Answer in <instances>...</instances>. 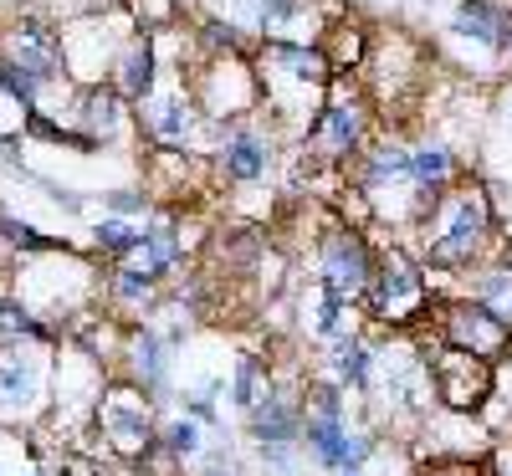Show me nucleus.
Segmentation results:
<instances>
[{
	"instance_id": "f704fd0d",
	"label": "nucleus",
	"mask_w": 512,
	"mask_h": 476,
	"mask_svg": "<svg viewBox=\"0 0 512 476\" xmlns=\"http://www.w3.org/2000/svg\"><path fill=\"white\" fill-rule=\"evenodd\" d=\"M344 476H369V471H344Z\"/></svg>"
},
{
	"instance_id": "7ed1b4c3",
	"label": "nucleus",
	"mask_w": 512,
	"mask_h": 476,
	"mask_svg": "<svg viewBox=\"0 0 512 476\" xmlns=\"http://www.w3.org/2000/svg\"><path fill=\"white\" fill-rule=\"evenodd\" d=\"M256 88H262L267 108L277 123L287 128H303L308 134V123L318 118L328 88H333V67L323 57L318 41H262L256 47Z\"/></svg>"
},
{
	"instance_id": "cd10ccee",
	"label": "nucleus",
	"mask_w": 512,
	"mask_h": 476,
	"mask_svg": "<svg viewBox=\"0 0 512 476\" xmlns=\"http://www.w3.org/2000/svg\"><path fill=\"white\" fill-rule=\"evenodd\" d=\"M303 6H308V0H236L241 26H246L251 36H262V41H272V31H277V26H287Z\"/></svg>"
},
{
	"instance_id": "a878e982",
	"label": "nucleus",
	"mask_w": 512,
	"mask_h": 476,
	"mask_svg": "<svg viewBox=\"0 0 512 476\" xmlns=\"http://www.w3.org/2000/svg\"><path fill=\"white\" fill-rule=\"evenodd\" d=\"M159 446L175 456L180 466H190V461H200L205 456V446H210V430L200 425V420H190V415H164V425H159Z\"/></svg>"
},
{
	"instance_id": "423d86ee",
	"label": "nucleus",
	"mask_w": 512,
	"mask_h": 476,
	"mask_svg": "<svg viewBox=\"0 0 512 476\" xmlns=\"http://www.w3.org/2000/svg\"><path fill=\"white\" fill-rule=\"evenodd\" d=\"M93 425H98L103 446H108L118 461L144 466L149 451H159V425H164V415H159V400H149L144 389L123 384V379H108L103 395H98V405H93Z\"/></svg>"
},
{
	"instance_id": "f3484780",
	"label": "nucleus",
	"mask_w": 512,
	"mask_h": 476,
	"mask_svg": "<svg viewBox=\"0 0 512 476\" xmlns=\"http://www.w3.org/2000/svg\"><path fill=\"white\" fill-rule=\"evenodd\" d=\"M139 123H144V134H149L159 149H180V144H190L200 113H195V103H190L185 88H175V93H159V88H154V93L144 98V108H139Z\"/></svg>"
},
{
	"instance_id": "c756f323",
	"label": "nucleus",
	"mask_w": 512,
	"mask_h": 476,
	"mask_svg": "<svg viewBox=\"0 0 512 476\" xmlns=\"http://www.w3.org/2000/svg\"><path fill=\"white\" fill-rule=\"evenodd\" d=\"M128 6V16H134V26H139V36H149V31H169L180 21V0H123Z\"/></svg>"
},
{
	"instance_id": "f257e3e1",
	"label": "nucleus",
	"mask_w": 512,
	"mask_h": 476,
	"mask_svg": "<svg viewBox=\"0 0 512 476\" xmlns=\"http://www.w3.org/2000/svg\"><path fill=\"white\" fill-rule=\"evenodd\" d=\"M420 231V246H410L431 277H472L477 267L487 262H502L507 256V236H502V215H497V200H492V185H477L466 175L461 185H451L431 210L415 221Z\"/></svg>"
},
{
	"instance_id": "39448f33",
	"label": "nucleus",
	"mask_w": 512,
	"mask_h": 476,
	"mask_svg": "<svg viewBox=\"0 0 512 476\" xmlns=\"http://www.w3.org/2000/svg\"><path fill=\"white\" fill-rule=\"evenodd\" d=\"M374 251L379 246L354 221H328L313 236V277H318V292L359 313V302L369 292V277H374Z\"/></svg>"
},
{
	"instance_id": "7c9ffc66",
	"label": "nucleus",
	"mask_w": 512,
	"mask_h": 476,
	"mask_svg": "<svg viewBox=\"0 0 512 476\" xmlns=\"http://www.w3.org/2000/svg\"><path fill=\"white\" fill-rule=\"evenodd\" d=\"M354 328V308H344V302H333L318 292V308H313V338L318 343H333V338H344Z\"/></svg>"
},
{
	"instance_id": "5701e85b",
	"label": "nucleus",
	"mask_w": 512,
	"mask_h": 476,
	"mask_svg": "<svg viewBox=\"0 0 512 476\" xmlns=\"http://www.w3.org/2000/svg\"><path fill=\"white\" fill-rule=\"evenodd\" d=\"M0 343H62V328L31 313L16 292H0Z\"/></svg>"
},
{
	"instance_id": "c85d7f7f",
	"label": "nucleus",
	"mask_w": 512,
	"mask_h": 476,
	"mask_svg": "<svg viewBox=\"0 0 512 476\" xmlns=\"http://www.w3.org/2000/svg\"><path fill=\"white\" fill-rule=\"evenodd\" d=\"M0 241L16 246V251H26V256H57V251H67L62 236H41L36 226L16 221V215H6V210H0Z\"/></svg>"
},
{
	"instance_id": "ddd939ff",
	"label": "nucleus",
	"mask_w": 512,
	"mask_h": 476,
	"mask_svg": "<svg viewBox=\"0 0 512 476\" xmlns=\"http://www.w3.org/2000/svg\"><path fill=\"white\" fill-rule=\"evenodd\" d=\"M374 369H379V333H369L364 323H354L344 338L323 343V374H333L364 405L374 395Z\"/></svg>"
},
{
	"instance_id": "2f4dec72",
	"label": "nucleus",
	"mask_w": 512,
	"mask_h": 476,
	"mask_svg": "<svg viewBox=\"0 0 512 476\" xmlns=\"http://www.w3.org/2000/svg\"><path fill=\"white\" fill-rule=\"evenodd\" d=\"M0 88H6V93H11V98H16V103H21L26 113H36V98H41V82H36L31 72H21V67L11 62V57H0Z\"/></svg>"
},
{
	"instance_id": "b1692460",
	"label": "nucleus",
	"mask_w": 512,
	"mask_h": 476,
	"mask_svg": "<svg viewBox=\"0 0 512 476\" xmlns=\"http://www.w3.org/2000/svg\"><path fill=\"white\" fill-rule=\"evenodd\" d=\"M477 420H482L492 446H512V354H502L492 364V395H487Z\"/></svg>"
},
{
	"instance_id": "bb28decb",
	"label": "nucleus",
	"mask_w": 512,
	"mask_h": 476,
	"mask_svg": "<svg viewBox=\"0 0 512 476\" xmlns=\"http://www.w3.org/2000/svg\"><path fill=\"white\" fill-rule=\"evenodd\" d=\"M139 236H144V226L123 221V215H103V221L93 226V246H98V256H103L108 267L128 262V256L139 251Z\"/></svg>"
},
{
	"instance_id": "a211bd4d",
	"label": "nucleus",
	"mask_w": 512,
	"mask_h": 476,
	"mask_svg": "<svg viewBox=\"0 0 512 476\" xmlns=\"http://www.w3.org/2000/svg\"><path fill=\"white\" fill-rule=\"evenodd\" d=\"M466 180V164H461V154L451 149V144H420V149H410V185H415V195H420V210H431L451 185H461Z\"/></svg>"
},
{
	"instance_id": "9b49d317",
	"label": "nucleus",
	"mask_w": 512,
	"mask_h": 476,
	"mask_svg": "<svg viewBox=\"0 0 512 476\" xmlns=\"http://www.w3.org/2000/svg\"><path fill=\"white\" fill-rule=\"evenodd\" d=\"M221 128V144H216V175L226 185H262L272 175V159H277V139L267 128H256L246 118L216 123Z\"/></svg>"
},
{
	"instance_id": "393cba45",
	"label": "nucleus",
	"mask_w": 512,
	"mask_h": 476,
	"mask_svg": "<svg viewBox=\"0 0 512 476\" xmlns=\"http://www.w3.org/2000/svg\"><path fill=\"white\" fill-rule=\"evenodd\" d=\"M456 292L477 297L482 308H492L502 323H512V262H507V256H502V262L477 267L472 277H461V287H456Z\"/></svg>"
},
{
	"instance_id": "2eb2a0df",
	"label": "nucleus",
	"mask_w": 512,
	"mask_h": 476,
	"mask_svg": "<svg viewBox=\"0 0 512 476\" xmlns=\"http://www.w3.org/2000/svg\"><path fill=\"white\" fill-rule=\"evenodd\" d=\"M0 57H11L21 72H31L41 88H47V82L62 77V31L47 26L41 16H21L6 31V52H0Z\"/></svg>"
},
{
	"instance_id": "aec40b11",
	"label": "nucleus",
	"mask_w": 512,
	"mask_h": 476,
	"mask_svg": "<svg viewBox=\"0 0 512 476\" xmlns=\"http://www.w3.org/2000/svg\"><path fill=\"white\" fill-rule=\"evenodd\" d=\"M128 98L118 93V88H88L77 98V134H88L93 144H108V139H118L123 128H128Z\"/></svg>"
},
{
	"instance_id": "dca6fc26",
	"label": "nucleus",
	"mask_w": 512,
	"mask_h": 476,
	"mask_svg": "<svg viewBox=\"0 0 512 476\" xmlns=\"http://www.w3.org/2000/svg\"><path fill=\"white\" fill-rule=\"evenodd\" d=\"M185 231H180V210L175 205H164L154 221L144 226V236H139V251L128 256V267H139V272H149V277H159V282H175V277H185Z\"/></svg>"
},
{
	"instance_id": "9d476101",
	"label": "nucleus",
	"mask_w": 512,
	"mask_h": 476,
	"mask_svg": "<svg viewBox=\"0 0 512 476\" xmlns=\"http://www.w3.org/2000/svg\"><path fill=\"white\" fill-rule=\"evenodd\" d=\"M108 369H113V379L144 389L149 400L164 405V400H169V379H175V349L164 343L159 328L134 323V328H123V333H118V354H113Z\"/></svg>"
},
{
	"instance_id": "e433bc0d",
	"label": "nucleus",
	"mask_w": 512,
	"mask_h": 476,
	"mask_svg": "<svg viewBox=\"0 0 512 476\" xmlns=\"http://www.w3.org/2000/svg\"><path fill=\"white\" fill-rule=\"evenodd\" d=\"M31 476H47V471H31Z\"/></svg>"
},
{
	"instance_id": "f8f14e48",
	"label": "nucleus",
	"mask_w": 512,
	"mask_h": 476,
	"mask_svg": "<svg viewBox=\"0 0 512 476\" xmlns=\"http://www.w3.org/2000/svg\"><path fill=\"white\" fill-rule=\"evenodd\" d=\"M241 430L251 451H272V446H303V384H282L256 405L251 415H241Z\"/></svg>"
},
{
	"instance_id": "f03ea898",
	"label": "nucleus",
	"mask_w": 512,
	"mask_h": 476,
	"mask_svg": "<svg viewBox=\"0 0 512 476\" xmlns=\"http://www.w3.org/2000/svg\"><path fill=\"white\" fill-rule=\"evenodd\" d=\"M436 302H441V282L405 241H390L374 251V277L359 302V318L369 333H415L431 323Z\"/></svg>"
},
{
	"instance_id": "c9c22d12",
	"label": "nucleus",
	"mask_w": 512,
	"mask_h": 476,
	"mask_svg": "<svg viewBox=\"0 0 512 476\" xmlns=\"http://www.w3.org/2000/svg\"><path fill=\"white\" fill-rule=\"evenodd\" d=\"M507 62H512V41H507Z\"/></svg>"
},
{
	"instance_id": "1a4fd4ad",
	"label": "nucleus",
	"mask_w": 512,
	"mask_h": 476,
	"mask_svg": "<svg viewBox=\"0 0 512 476\" xmlns=\"http://www.w3.org/2000/svg\"><path fill=\"white\" fill-rule=\"evenodd\" d=\"M425 369H431V395L441 410L451 415H482L487 395H492V364L477 359V354H461V349H446V343L431 338L425 349Z\"/></svg>"
},
{
	"instance_id": "20e7f679",
	"label": "nucleus",
	"mask_w": 512,
	"mask_h": 476,
	"mask_svg": "<svg viewBox=\"0 0 512 476\" xmlns=\"http://www.w3.org/2000/svg\"><path fill=\"white\" fill-rule=\"evenodd\" d=\"M369 134H374V103L359 82L349 77H333V88L318 108V118L308 123L303 134V149L313 159H328V164H354L364 149H369Z\"/></svg>"
},
{
	"instance_id": "0eeeda50",
	"label": "nucleus",
	"mask_w": 512,
	"mask_h": 476,
	"mask_svg": "<svg viewBox=\"0 0 512 476\" xmlns=\"http://www.w3.org/2000/svg\"><path fill=\"white\" fill-rule=\"evenodd\" d=\"M52 384V343H0V420L6 425H36L57 405Z\"/></svg>"
},
{
	"instance_id": "412c9836",
	"label": "nucleus",
	"mask_w": 512,
	"mask_h": 476,
	"mask_svg": "<svg viewBox=\"0 0 512 476\" xmlns=\"http://www.w3.org/2000/svg\"><path fill=\"white\" fill-rule=\"evenodd\" d=\"M277 389V374H272V359L256 354V349H241L231 359V374H226V395L236 405V415H251L256 405H262L267 395Z\"/></svg>"
},
{
	"instance_id": "72a5a7b5",
	"label": "nucleus",
	"mask_w": 512,
	"mask_h": 476,
	"mask_svg": "<svg viewBox=\"0 0 512 476\" xmlns=\"http://www.w3.org/2000/svg\"><path fill=\"white\" fill-rule=\"evenodd\" d=\"M103 205H108V215H123V221H128V215H144L154 205V195L149 190H108Z\"/></svg>"
},
{
	"instance_id": "4468645a",
	"label": "nucleus",
	"mask_w": 512,
	"mask_h": 476,
	"mask_svg": "<svg viewBox=\"0 0 512 476\" xmlns=\"http://www.w3.org/2000/svg\"><path fill=\"white\" fill-rule=\"evenodd\" d=\"M103 297H108L113 318L134 328V323H149L154 313L169 308V282H159V277H149V272H139V267L118 262V267H108V277H103Z\"/></svg>"
},
{
	"instance_id": "473e14b6",
	"label": "nucleus",
	"mask_w": 512,
	"mask_h": 476,
	"mask_svg": "<svg viewBox=\"0 0 512 476\" xmlns=\"http://www.w3.org/2000/svg\"><path fill=\"white\" fill-rule=\"evenodd\" d=\"M195 476H246V466H241V456H236L231 446L210 441L205 456H200V471H195Z\"/></svg>"
},
{
	"instance_id": "4be33fe9",
	"label": "nucleus",
	"mask_w": 512,
	"mask_h": 476,
	"mask_svg": "<svg viewBox=\"0 0 512 476\" xmlns=\"http://www.w3.org/2000/svg\"><path fill=\"white\" fill-rule=\"evenodd\" d=\"M159 67V57H154V41L149 36H134L128 47L113 57V88L128 98V103H144L149 93H154V72Z\"/></svg>"
},
{
	"instance_id": "6ab92c4d",
	"label": "nucleus",
	"mask_w": 512,
	"mask_h": 476,
	"mask_svg": "<svg viewBox=\"0 0 512 476\" xmlns=\"http://www.w3.org/2000/svg\"><path fill=\"white\" fill-rule=\"evenodd\" d=\"M451 31L487 47L492 57H507V41H512V11L497 6V0H461L456 16H451Z\"/></svg>"
},
{
	"instance_id": "6e6552de",
	"label": "nucleus",
	"mask_w": 512,
	"mask_h": 476,
	"mask_svg": "<svg viewBox=\"0 0 512 476\" xmlns=\"http://www.w3.org/2000/svg\"><path fill=\"white\" fill-rule=\"evenodd\" d=\"M431 338L446 343V349L477 354L487 364H497L502 354H512V323H502L492 308H482L477 297L466 292H441V302L431 308Z\"/></svg>"
}]
</instances>
